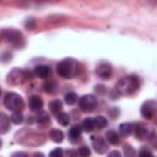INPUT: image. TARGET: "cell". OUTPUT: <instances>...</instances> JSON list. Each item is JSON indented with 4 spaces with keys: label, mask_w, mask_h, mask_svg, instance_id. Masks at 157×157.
Masks as SVG:
<instances>
[{
    "label": "cell",
    "mask_w": 157,
    "mask_h": 157,
    "mask_svg": "<svg viewBox=\"0 0 157 157\" xmlns=\"http://www.w3.org/2000/svg\"><path fill=\"white\" fill-rule=\"evenodd\" d=\"M37 121L40 123V124H45L49 121V115L47 112H43V110H39L38 115H37Z\"/></svg>",
    "instance_id": "obj_23"
},
{
    "label": "cell",
    "mask_w": 157,
    "mask_h": 157,
    "mask_svg": "<svg viewBox=\"0 0 157 157\" xmlns=\"http://www.w3.org/2000/svg\"><path fill=\"white\" fill-rule=\"evenodd\" d=\"M34 74L40 78H47L50 75V69L47 65H37L34 67Z\"/></svg>",
    "instance_id": "obj_11"
},
{
    "label": "cell",
    "mask_w": 157,
    "mask_h": 157,
    "mask_svg": "<svg viewBox=\"0 0 157 157\" xmlns=\"http://www.w3.org/2000/svg\"><path fill=\"white\" fill-rule=\"evenodd\" d=\"M94 121H96V128H97V129H99V130L107 126V119H105L104 117H102V115L96 117Z\"/></svg>",
    "instance_id": "obj_22"
},
{
    "label": "cell",
    "mask_w": 157,
    "mask_h": 157,
    "mask_svg": "<svg viewBox=\"0 0 157 157\" xmlns=\"http://www.w3.org/2000/svg\"><path fill=\"white\" fill-rule=\"evenodd\" d=\"M11 121L13 123V124H21L22 121H23V115H22V113L21 112H13L12 113V115H11Z\"/></svg>",
    "instance_id": "obj_24"
},
{
    "label": "cell",
    "mask_w": 157,
    "mask_h": 157,
    "mask_svg": "<svg viewBox=\"0 0 157 157\" xmlns=\"http://www.w3.org/2000/svg\"><path fill=\"white\" fill-rule=\"evenodd\" d=\"M10 128V120L5 114H0V132L5 134Z\"/></svg>",
    "instance_id": "obj_16"
},
{
    "label": "cell",
    "mask_w": 157,
    "mask_h": 157,
    "mask_svg": "<svg viewBox=\"0 0 157 157\" xmlns=\"http://www.w3.org/2000/svg\"><path fill=\"white\" fill-rule=\"evenodd\" d=\"M82 129L87 132H91L93 129H96V121L92 118H86L82 123Z\"/></svg>",
    "instance_id": "obj_17"
},
{
    "label": "cell",
    "mask_w": 157,
    "mask_h": 157,
    "mask_svg": "<svg viewBox=\"0 0 157 157\" xmlns=\"http://www.w3.org/2000/svg\"><path fill=\"white\" fill-rule=\"evenodd\" d=\"M78 104L82 112H92L97 105V99L93 94H85L80 98Z\"/></svg>",
    "instance_id": "obj_4"
},
{
    "label": "cell",
    "mask_w": 157,
    "mask_h": 157,
    "mask_svg": "<svg viewBox=\"0 0 157 157\" xmlns=\"http://www.w3.org/2000/svg\"><path fill=\"white\" fill-rule=\"evenodd\" d=\"M13 156H26V153H15Z\"/></svg>",
    "instance_id": "obj_31"
},
{
    "label": "cell",
    "mask_w": 157,
    "mask_h": 157,
    "mask_svg": "<svg viewBox=\"0 0 157 157\" xmlns=\"http://www.w3.org/2000/svg\"><path fill=\"white\" fill-rule=\"evenodd\" d=\"M55 88H56V85L54 81H48L44 83V91L48 93H53L55 91Z\"/></svg>",
    "instance_id": "obj_25"
},
{
    "label": "cell",
    "mask_w": 157,
    "mask_h": 157,
    "mask_svg": "<svg viewBox=\"0 0 157 157\" xmlns=\"http://www.w3.org/2000/svg\"><path fill=\"white\" fill-rule=\"evenodd\" d=\"M124 153H125L126 156H134V155H135V151L132 150V147H131L130 145H125V146H124Z\"/></svg>",
    "instance_id": "obj_27"
},
{
    "label": "cell",
    "mask_w": 157,
    "mask_h": 157,
    "mask_svg": "<svg viewBox=\"0 0 157 157\" xmlns=\"http://www.w3.org/2000/svg\"><path fill=\"white\" fill-rule=\"evenodd\" d=\"M28 104H29L31 110L38 112V110H40L42 107H43V101H42V98H40L39 96H32V97H29Z\"/></svg>",
    "instance_id": "obj_10"
},
{
    "label": "cell",
    "mask_w": 157,
    "mask_h": 157,
    "mask_svg": "<svg viewBox=\"0 0 157 157\" xmlns=\"http://www.w3.org/2000/svg\"><path fill=\"white\" fill-rule=\"evenodd\" d=\"M109 156H118V157H119V156H120V153H119L118 151H113V152H110V153H109Z\"/></svg>",
    "instance_id": "obj_30"
},
{
    "label": "cell",
    "mask_w": 157,
    "mask_h": 157,
    "mask_svg": "<svg viewBox=\"0 0 157 157\" xmlns=\"http://www.w3.org/2000/svg\"><path fill=\"white\" fill-rule=\"evenodd\" d=\"M139 155H140V156H152L153 153H152L150 150H146V148H144V150H141V151L139 152Z\"/></svg>",
    "instance_id": "obj_29"
},
{
    "label": "cell",
    "mask_w": 157,
    "mask_h": 157,
    "mask_svg": "<svg viewBox=\"0 0 157 157\" xmlns=\"http://www.w3.org/2000/svg\"><path fill=\"white\" fill-rule=\"evenodd\" d=\"M49 137H50V140L54 141V142H61L63 139H64V134H63L61 130H59V129H54V130H50V132H49Z\"/></svg>",
    "instance_id": "obj_15"
},
{
    "label": "cell",
    "mask_w": 157,
    "mask_h": 157,
    "mask_svg": "<svg viewBox=\"0 0 157 157\" xmlns=\"http://www.w3.org/2000/svg\"><path fill=\"white\" fill-rule=\"evenodd\" d=\"M81 131H82V126L80 125H74L70 128L69 130V137L72 142H76L78 139H80V135H81Z\"/></svg>",
    "instance_id": "obj_13"
},
{
    "label": "cell",
    "mask_w": 157,
    "mask_h": 157,
    "mask_svg": "<svg viewBox=\"0 0 157 157\" xmlns=\"http://www.w3.org/2000/svg\"><path fill=\"white\" fill-rule=\"evenodd\" d=\"M50 156H52V157H55V156L60 157V156H63V150H61V148H55V150H53V151L50 152Z\"/></svg>",
    "instance_id": "obj_28"
},
{
    "label": "cell",
    "mask_w": 157,
    "mask_h": 157,
    "mask_svg": "<svg viewBox=\"0 0 157 157\" xmlns=\"http://www.w3.org/2000/svg\"><path fill=\"white\" fill-rule=\"evenodd\" d=\"M49 108H50V110L53 112V113H60L61 112V109H63V102L61 101H59V99H54V101H52L50 103H49Z\"/></svg>",
    "instance_id": "obj_20"
},
{
    "label": "cell",
    "mask_w": 157,
    "mask_h": 157,
    "mask_svg": "<svg viewBox=\"0 0 157 157\" xmlns=\"http://www.w3.org/2000/svg\"><path fill=\"white\" fill-rule=\"evenodd\" d=\"M90 148L87 147V146H82V147H80V150H78V155L80 156H82V157H87V156H90Z\"/></svg>",
    "instance_id": "obj_26"
},
{
    "label": "cell",
    "mask_w": 157,
    "mask_h": 157,
    "mask_svg": "<svg viewBox=\"0 0 157 157\" xmlns=\"http://www.w3.org/2000/svg\"><path fill=\"white\" fill-rule=\"evenodd\" d=\"M56 120H58V123H59L60 125L66 126V125H69V123H70V117H69L67 113L60 112V113H58V115H56Z\"/></svg>",
    "instance_id": "obj_19"
},
{
    "label": "cell",
    "mask_w": 157,
    "mask_h": 157,
    "mask_svg": "<svg viewBox=\"0 0 157 157\" xmlns=\"http://www.w3.org/2000/svg\"><path fill=\"white\" fill-rule=\"evenodd\" d=\"M97 75L103 78V80H108L110 76H112V72H113V69H112V65L108 64V63H101L98 66H97V70H96Z\"/></svg>",
    "instance_id": "obj_8"
},
{
    "label": "cell",
    "mask_w": 157,
    "mask_h": 157,
    "mask_svg": "<svg viewBox=\"0 0 157 157\" xmlns=\"http://www.w3.org/2000/svg\"><path fill=\"white\" fill-rule=\"evenodd\" d=\"M157 113V104L152 101H148L142 104L141 107V115L146 119H152Z\"/></svg>",
    "instance_id": "obj_6"
},
{
    "label": "cell",
    "mask_w": 157,
    "mask_h": 157,
    "mask_svg": "<svg viewBox=\"0 0 157 157\" xmlns=\"http://www.w3.org/2000/svg\"><path fill=\"white\" fill-rule=\"evenodd\" d=\"M132 125L131 124H129V123H123V124H120L119 125V134L121 135V136H128V135H130L131 132H132Z\"/></svg>",
    "instance_id": "obj_18"
},
{
    "label": "cell",
    "mask_w": 157,
    "mask_h": 157,
    "mask_svg": "<svg viewBox=\"0 0 157 157\" xmlns=\"http://www.w3.org/2000/svg\"><path fill=\"white\" fill-rule=\"evenodd\" d=\"M92 146H93L94 151L98 152V153H104L108 148V145H107L105 140L103 137H99V136H93L92 137Z\"/></svg>",
    "instance_id": "obj_9"
},
{
    "label": "cell",
    "mask_w": 157,
    "mask_h": 157,
    "mask_svg": "<svg viewBox=\"0 0 157 157\" xmlns=\"http://www.w3.org/2000/svg\"><path fill=\"white\" fill-rule=\"evenodd\" d=\"M72 61L71 60H64L58 64L56 71L61 77H70L72 75Z\"/></svg>",
    "instance_id": "obj_7"
},
{
    "label": "cell",
    "mask_w": 157,
    "mask_h": 157,
    "mask_svg": "<svg viewBox=\"0 0 157 157\" xmlns=\"http://www.w3.org/2000/svg\"><path fill=\"white\" fill-rule=\"evenodd\" d=\"M139 88V78L134 75L125 76L118 81L115 85V91L121 96H129L137 91Z\"/></svg>",
    "instance_id": "obj_1"
},
{
    "label": "cell",
    "mask_w": 157,
    "mask_h": 157,
    "mask_svg": "<svg viewBox=\"0 0 157 157\" xmlns=\"http://www.w3.org/2000/svg\"><path fill=\"white\" fill-rule=\"evenodd\" d=\"M2 37L6 42L13 44V45H20L23 43V36L21 32L16 29H4L2 31Z\"/></svg>",
    "instance_id": "obj_3"
},
{
    "label": "cell",
    "mask_w": 157,
    "mask_h": 157,
    "mask_svg": "<svg viewBox=\"0 0 157 157\" xmlns=\"http://www.w3.org/2000/svg\"><path fill=\"white\" fill-rule=\"evenodd\" d=\"M4 105L12 112H21L23 108V99L15 92H7L4 97Z\"/></svg>",
    "instance_id": "obj_2"
},
{
    "label": "cell",
    "mask_w": 157,
    "mask_h": 157,
    "mask_svg": "<svg viewBox=\"0 0 157 157\" xmlns=\"http://www.w3.org/2000/svg\"><path fill=\"white\" fill-rule=\"evenodd\" d=\"M135 136L139 140H145L148 137V130L146 126H144L142 124H137L135 128Z\"/></svg>",
    "instance_id": "obj_12"
},
{
    "label": "cell",
    "mask_w": 157,
    "mask_h": 157,
    "mask_svg": "<svg viewBox=\"0 0 157 157\" xmlns=\"http://www.w3.org/2000/svg\"><path fill=\"white\" fill-rule=\"evenodd\" d=\"M64 99H65V103H66V104L72 105V104H75V103L77 102V96H76L75 92H69V93L65 94Z\"/></svg>",
    "instance_id": "obj_21"
},
{
    "label": "cell",
    "mask_w": 157,
    "mask_h": 157,
    "mask_svg": "<svg viewBox=\"0 0 157 157\" xmlns=\"http://www.w3.org/2000/svg\"><path fill=\"white\" fill-rule=\"evenodd\" d=\"M27 75H28V72L22 71L20 69H15L7 75V82L12 83V85H18V83L23 82L25 80H27Z\"/></svg>",
    "instance_id": "obj_5"
},
{
    "label": "cell",
    "mask_w": 157,
    "mask_h": 157,
    "mask_svg": "<svg viewBox=\"0 0 157 157\" xmlns=\"http://www.w3.org/2000/svg\"><path fill=\"white\" fill-rule=\"evenodd\" d=\"M105 139H107V141H108L109 144H112V145H118L119 141H120V136H119V134H118L117 131H114V130H109V131H107V134H105Z\"/></svg>",
    "instance_id": "obj_14"
}]
</instances>
